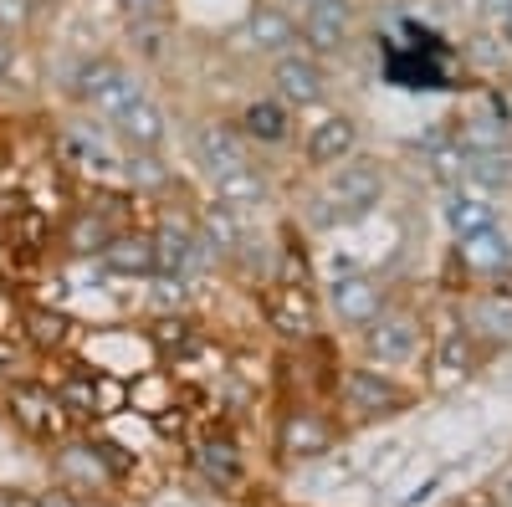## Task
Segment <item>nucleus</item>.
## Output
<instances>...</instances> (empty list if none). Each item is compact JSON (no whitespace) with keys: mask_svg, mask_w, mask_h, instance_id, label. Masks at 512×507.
<instances>
[{"mask_svg":"<svg viewBox=\"0 0 512 507\" xmlns=\"http://www.w3.org/2000/svg\"><path fill=\"white\" fill-rule=\"evenodd\" d=\"M415 400H420V385L400 379V369H379V364H369V359H354V364L338 369V385H333V395H328V405L338 410V420H344V431L395 420V415H405Z\"/></svg>","mask_w":512,"mask_h":507,"instance_id":"nucleus-1","label":"nucleus"},{"mask_svg":"<svg viewBox=\"0 0 512 507\" xmlns=\"http://www.w3.org/2000/svg\"><path fill=\"white\" fill-rule=\"evenodd\" d=\"M384 190H390V175H384V164L369 159L364 149L354 159H344L338 169H328L313 205L303 210L308 226L318 231H333V226H354L364 216H374V210L384 205Z\"/></svg>","mask_w":512,"mask_h":507,"instance_id":"nucleus-2","label":"nucleus"},{"mask_svg":"<svg viewBox=\"0 0 512 507\" xmlns=\"http://www.w3.org/2000/svg\"><path fill=\"white\" fill-rule=\"evenodd\" d=\"M52 477L57 487L88 497H113L128 477H134V451H123L108 436H67L52 446Z\"/></svg>","mask_w":512,"mask_h":507,"instance_id":"nucleus-3","label":"nucleus"},{"mask_svg":"<svg viewBox=\"0 0 512 507\" xmlns=\"http://www.w3.org/2000/svg\"><path fill=\"white\" fill-rule=\"evenodd\" d=\"M344 441V420L328 400H287L277 410L272 426V451L282 467H308V461H323L338 451Z\"/></svg>","mask_w":512,"mask_h":507,"instance_id":"nucleus-4","label":"nucleus"},{"mask_svg":"<svg viewBox=\"0 0 512 507\" xmlns=\"http://www.w3.org/2000/svg\"><path fill=\"white\" fill-rule=\"evenodd\" d=\"M67 98L88 113V118H98V123H113L118 113H128L139 98H144V82H139V72L128 67L123 57H88V62H77V72H72V88H67Z\"/></svg>","mask_w":512,"mask_h":507,"instance_id":"nucleus-5","label":"nucleus"},{"mask_svg":"<svg viewBox=\"0 0 512 507\" xmlns=\"http://www.w3.org/2000/svg\"><path fill=\"white\" fill-rule=\"evenodd\" d=\"M431 354V323L410 303H390L364 333H359V359L379 369H415Z\"/></svg>","mask_w":512,"mask_h":507,"instance_id":"nucleus-6","label":"nucleus"},{"mask_svg":"<svg viewBox=\"0 0 512 507\" xmlns=\"http://www.w3.org/2000/svg\"><path fill=\"white\" fill-rule=\"evenodd\" d=\"M0 410H6V420L26 441L57 446V441L72 436V415L62 410L57 390L41 385V379H6V385H0Z\"/></svg>","mask_w":512,"mask_h":507,"instance_id":"nucleus-7","label":"nucleus"},{"mask_svg":"<svg viewBox=\"0 0 512 507\" xmlns=\"http://www.w3.org/2000/svg\"><path fill=\"white\" fill-rule=\"evenodd\" d=\"M262 313L267 323L287 338V344H313L323 338V298L313 292V282H287V277H272V287L262 292Z\"/></svg>","mask_w":512,"mask_h":507,"instance_id":"nucleus-8","label":"nucleus"},{"mask_svg":"<svg viewBox=\"0 0 512 507\" xmlns=\"http://www.w3.org/2000/svg\"><path fill=\"white\" fill-rule=\"evenodd\" d=\"M487 349L477 344L472 333H466V323L456 318V308L441 318V328H431V354H425V364H431V385L436 390H456L466 385L477 369H482Z\"/></svg>","mask_w":512,"mask_h":507,"instance_id":"nucleus-9","label":"nucleus"},{"mask_svg":"<svg viewBox=\"0 0 512 507\" xmlns=\"http://www.w3.org/2000/svg\"><path fill=\"white\" fill-rule=\"evenodd\" d=\"M384 308H390V287H384L374 272H338L323 287V313H333L349 333H364Z\"/></svg>","mask_w":512,"mask_h":507,"instance_id":"nucleus-10","label":"nucleus"},{"mask_svg":"<svg viewBox=\"0 0 512 507\" xmlns=\"http://www.w3.org/2000/svg\"><path fill=\"white\" fill-rule=\"evenodd\" d=\"M190 472L210 487V492H221V497H236L246 487V451L231 431H205L190 441Z\"/></svg>","mask_w":512,"mask_h":507,"instance_id":"nucleus-11","label":"nucleus"},{"mask_svg":"<svg viewBox=\"0 0 512 507\" xmlns=\"http://www.w3.org/2000/svg\"><path fill=\"white\" fill-rule=\"evenodd\" d=\"M297 31H303V52L313 57H344L359 36V0H318L297 16Z\"/></svg>","mask_w":512,"mask_h":507,"instance_id":"nucleus-12","label":"nucleus"},{"mask_svg":"<svg viewBox=\"0 0 512 507\" xmlns=\"http://www.w3.org/2000/svg\"><path fill=\"white\" fill-rule=\"evenodd\" d=\"M190 164L200 169L205 180L231 175V169L251 164V144L236 129V118H200L190 129Z\"/></svg>","mask_w":512,"mask_h":507,"instance_id":"nucleus-13","label":"nucleus"},{"mask_svg":"<svg viewBox=\"0 0 512 507\" xmlns=\"http://www.w3.org/2000/svg\"><path fill=\"white\" fill-rule=\"evenodd\" d=\"M451 272H461V282H502L512 272V231L497 221L451 241Z\"/></svg>","mask_w":512,"mask_h":507,"instance_id":"nucleus-14","label":"nucleus"},{"mask_svg":"<svg viewBox=\"0 0 512 507\" xmlns=\"http://www.w3.org/2000/svg\"><path fill=\"white\" fill-rule=\"evenodd\" d=\"M236 41H241V52L262 57V62H277V57H287V52H303V31H297V16L282 11V6H272V0H256V6L246 11Z\"/></svg>","mask_w":512,"mask_h":507,"instance_id":"nucleus-15","label":"nucleus"},{"mask_svg":"<svg viewBox=\"0 0 512 507\" xmlns=\"http://www.w3.org/2000/svg\"><path fill=\"white\" fill-rule=\"evenodd\" d=\"M364 149V123L354 118V113H323L313 129H308V139H303V164L313 169V175H328V169H338L344 159H354Z\"/></svg>","mask_w":512,"mask_h":507,"instance_id":"nucleus-16","label":"nucleus"},{"mask_svg":"<svg viewBox=\"0 0 512 507\" xmlns=\"http://www.w3.org/2000/svg\"><path fill=\"white\" fill-rule=\"evenodd\" d=\"M272 98H282L292 113H308L328 103V67L313 52H287L272 62Z\"/></svg>","mask_w":512,"mask_h":507,"instance_id":"nucleus-17","label":"nucleus"},{"mask_svg":"<svg viewBox=\"0 0 512 507\" xmlns=\"http://www.w3.org/2000/svg\"><path fill=\"white\" fill-rule=\"evenodd\" d=\"M118 231H123V226H118V216H113V205L82 200V205L67 210V221H62V231H57V246L67 251L72 262H98L103 246H108Z\"/></svg>","mask_w":512,"mask_h":507,"instance_id":"nucleus-18","label":"nucleus"},{"mask_svg":"<svg viewBox=\"0 0 512 507\" xmlns=\"http://www.w3.org/2000/svg\"><path fill=\"white\" fill-rule=\"evenodd\" d=\"M149 236H154V267L159 272L195 277L205 267V246H200L195 216H175V210H164V216L149 226Z\"/></svg>","mask_w":512,"mask_h":507,"instance_id":"nucleus-19","label":"nucleus"},{"mask_svg":"<svg viewBox=\"0 0 512 507\" xmlns=\"http://www.w3.org/2000/svg\"><path fill=\"white\" fill-rule=\"evenodd\" d=\"M456 318L466 323V333H472L487 354L512 344V292H502V287L466 292V298L456 303Z\"/></svg>","mask_w":512,"mask_h":507,"instance_id":"nucleus-20","label":"nucleus"},{"mask_svg":"<svg viewBox=\"0 0 512 507\" xmlns=\"http://www.w3.org/2000/svg\"><path fill=\"white\" fill-rule=\"evenodd\" d=\"M16 333H21V344L41 359H62L77 344V323L57 303H26L21 318H16Z\"/></svg>","mask_w":512,"mask_h":507,"instance_id":"nucleus-21","label":"nucleus"},{"mask_svg":"<svg viewBox=\"0 0 512 507\" xmlns=\"http://www.w3.org/2000/svg\"><path fill=\"white\" fill-rule=\"evenodd\" d=\"M292 123H297V113H292L282 98H272V93L246 98V103L236 108V129L246 134L251 149H282V144L292 139Z\"/></svg>","mask_w":512,"mask_h":507,"instance_id":"nucleus-22","label":"nucleus"},{"mask_svg":"<svg viewBox=\"0 0 512 507\" xmlns=\"http://www.w3.org/2000/svg\"><path fill=\"white\" fill-rule=\"evenodd\" d=\"M108 134L123 144V149H144V154H159L164 144H169V113L144 93L128 113H118L113 123H108Z\"/></svg>","mask_w":512,"mask_h":507,"instance_id":"nucleus-23","label":"nucleus"},{"mask_svg":"<svg viewBox=\"0 0 512 507\" xmlns=\"http://www.w3.org/2000/svg\"><path fill=\"white\" fill-rule=\"evenodd\" d=\"M210 200L226 205V210H236V216H246V210H262V205L272 200V180H267V169L251 159V164L231 169V175L210 180Z\"/></svg>","mask_w":512,"mask_h":507,"instance_id":"nucleus-24","label":"nucleus"},{"mask_svg":"<svg viewBox=\"0 0 512 507\" xmlns=\"http://www.w3.org/2000/svg\"><path fill=\"white\" fill-rule=\"evenodd\" d=\"M492 103H497L492 113H461V118H451V139H456L466 154H497V149H512L507 108H502V98H492Z\"/></svg>","mask_w":512,"mask_h":507,"instance_id":"nucleus-25","label":"nucleus"},{"mask_svg":"<svg viewBox=\"0 0 512 507\" xmlns=\"http://www.w3.org/2000/svg\"><path fill=\"white\" fill-rule=\"evenodd\" d=\"M98 267H103L108 277H154V272H159V267H154V236H149L144 226H123V231L103 246Z\"/></svg>","mask_w":512,"mask_h":507,"instance_id":"nucleus-26","label":"nucleus"},{"mask_svg":"<svg viewBox=\"0 0 512 507\" xmlns=\"http://www.w3.org/2000/svg\"><path fill=\"white\" fill-rule=\"evenodd\" d=\"M441 221H446L451 241L472 236V231H487V226H497V195H487V190H472V185H461V190H446Z\"/></svg>","mask_w":512,"mask_h":507,"instance_id":"nucleus-27","label":"nucleus"},{"mask_svg":"<svg viewBox=\"0 0 512 507\" xmlns=\"http://www.w3.org/2000/svg\"><path fill=\"white\" fill-rule=\"evenodd\" d=\"M144 338H149L154 364H180V359H190V354L205 344L190 313H159V318L144 328Z\"/></svg>","mask_w":512,"mask_h":507,"instance_id":"nucleus-28","label":"nucleus"},{"mask_svg":"<svg viewBox=\"0 0 512 507\" xmlns=\"http://www.w3.org/2000/svg\"><path fill=\"white\" fill-rule=\"evenodd\" d=\"M425 169H431V180H436L441 190H461V185H466V169H472V154H466V149L451 139V129H446V134H436V139H425Z\"/></svg>","mask_w":512,"mask_h":507,"instance_id":"nucleus-29","label":"nucleus"},{"mask_svg":"<svg viewBox=\"0 0 512 507\" xmlns=\"http://www.w3.org/2000/svg\"><path fill=\"white\" fill-rule=\"evenodd\" d=\"M123 180L134 195H164L169 185H175V169H169L159 154H144V149H123Z\"/></svg>","mask_w":512,"mask_h":507,"instance_id":"nucleus-30","label":"nucleus"},{"mask_svg":"<svg viewBox=\"0 0 512 507\" xmlns=\"http://www.w3.org/2000/svg\"><path fill=\"white\" fill-rule=\"evenodd\" d=\"M128 31V47H134L139 62H159L175 41V16H149V21H123Z\"/></svg>","mask_w":512,"mask_h":507,"instance_id":"nucleus-31","label":"nucleus"},{"mask_svg":"<svg viewBox=\"0 0 512 507\" xmlns=\"http://www.w3.org/2000/svg\"><path fill=\"white\" fill-rule=\"evenodd\" d=\"M190 303H195V277L154 272V287H149V308H154V318H159V313H185Z\"/></svg>","mask_w":512,"mask_h":507,"instance_id":"nucleus-32","label":"nucleus"},{"mask_svg":"<svg viewBox=\"0 0 512 507\" xmlns=\"http://www.w3.org/2000/svg\"><path fill=\"white\" fill-rule=\"evenodd\" d=\"M36 11H41V0H0V31L26 36L36 26Z\"/></svg>","mask_w":512,"mask_h":507,"instance_id":"nucleus-33","label":"nucleus"},{"mask_svg":"<svg viewBox=\"0 0 512 507\" xmlns=\"http://www.w3.org/2000/svg\"><path fill=\"white\" fill-rule=\"evenodd\" d=\"M123 21H149V16H175V0H118Z\"/></svg>","mask_w":512,"mask_h":507,"instance_id":"nucleus-34","label":"nucleus"},{"mask_svg":"<svg viewBox=\"0 0 512 507\" xmlns=\"http://www.w3.org/2000/svg\"><path fill=\"white\" fill-rule=\"evenodd\" d=\"M16 62H21V36H6V31H0V77H11Z\"/></svg>","mask_w":512,"mask_h":507,"instance_id":"nucleus-35","label":"nucleus"},{"mask_svg":"<svg viewBox=\"0 0 512 507\" xmlns=\"http://www.w3.org/2000/svg\"><path fill=\"white\" fill-rule=\"evenodd\" d=\"M41 507H88L77 492H67V487H47L41 492Z\"/></svg>","mask_w":512,"mask_h":507,"instance_id":"nucleus-36","label":"nucleus"},{"mask_svg":"<svg viewBox=\"0 0 512 507\" xmlns=\"http://www.w3.org/2000/svg\"><path fill=\"white\" fill-rule=\"evenodd\" d=\"M0 507H41V492H26V487H11L0 497Z\"/></svg>","mask_w":512,"mask_h":507,"instance_id":"nucleus-37","label":"nucleus"},{"mask_svg":"<svg viewBox=\"0 0 512 507\" xmlns=\"http://www.w3.org/2000/svg\"><path fill=\"white\" fill-rule=\"evenodd\" d=\"M492 502H497V507H512V467L492 482Z\"/></svg>","mask_w":512,"mask_h":507,"instance_id":"nucleus-38","label":"nucleus"},{"mask_svg":"<svg viewBox=\"0 0 512 507\" xmlns=\"http://www.w3.org/2000/svg\"><path fill=\"white\" fill-rule=\"evenodd\" d=\"M272 6H282V11H292V16H303L308 6H318V0H272Z\"/></svg>","mask_w":512,"mask_h":507,"instance_id":"nucleus-39","label":"nucleus"},{"mask_svg":"<svg viewBox=\"0 0 512 507\" xmlns=\"http://www.w3.org/2000/svg\"><path fill=\"white\" fill-rule=\"evenodd\" d=\"M497 36H502V41H507V52H512V6H507V11H502V21H497Z\"/></svg>","mask_w":512,"mask_h":507,"instance_id":"nucleus-40","label":"nucleus"},{"mask_svg":"<svg viewBox=\"0 0 512 507\" xmlns=\"http://www.w3.org/2000/svg\"><path fill=\"white\" fill-rule=\"evenodd\" d=\"M441 6H446V11H472V16H477L482 0H441Z\"/></svg>","mask_w":512,"mask_h":507,"instance_id":"nucleus-41","label":"nucleus"},{"mask_svg":"<svg viewBox=\"0 0 512 507\" xmlns=\"http://www.w3.org/2000/svg\"><path fill=\"white\" fill-rule=\"evenodd\" d=\"M466 507H497V502H492V492H487V497H482V502H466Z\"/></svg>","mask_w":512,"mask_h":507,"instance_id":"nucleus-42","label":"nucleus"},{"mask_svg":"<svg viewBox=\"0 0 512 507\" xmlns=\"http://www.w3.org/2000/svg\"><path fill=\"white\" fill-rule=\"evenodd\" d=\"M507 93H512V72H507Z\"/></svg>","mask_w":512,"mask_h":507,"instance_id":"nucleus-43","label":"nucleus"},{"mask_svg":"<svg viewBox=\"0 0 512 507\" xmlns=\"http://www.w3.org/2000/svg\"><path fill=\"white\" fill-rule=\"evenodd\" d=\"M103 507H108V502H103Z\"/></svg>","mask_w":512,"mask_h":507,"instance_id":"nucleus-44","label":"nucleus"}]
</instances>
